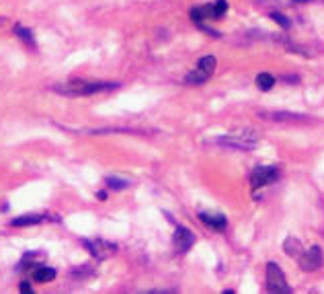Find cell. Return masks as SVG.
<instances>
[{
  "instance_id": "19",
  "label": "cell",
  "mask_w": 324,
  "mask_h": 294,
  "mask_svg": "<svg viewBox=\"0 0 324 294\" xmlns=\"http://www.w3.org/2000/svg\"><path fill=\"white\" fill-rule=\"evenodd\" d=\"M107 185L111 189H125L129 185V181L125 179H119V177H107Z\"/></svg>"
},
{
  "instance_id": "15",
  "label": "cell",
  "mask_w": 324,
  "mask_h": 294,
  "mask_svg": "<svg viewBox=\"0 0 324 294\" xmlns=\"http://www.w3.org/2000/svg\"><path fill=\"white\" fill-rule=\"evenodd\" d=\"M257 86L261 91H271L275 86V76L273 74H269V72H261L259 76H257Z\"/></svg>"
},
{
  "instance_id": "3",
  "label": "cell",
  "mask_w": 324,
  "mask_h": 294,
  "mask_svg": "<svg viewBox=\"0 0 324 294\" xmlns=\"http://www.w3.org/2000/svg\"><path fill=\"white\" fill-rule=\"evenodd\" d=\"M265 278H267V290L269 292H275V294H290L292 292V286L287 284L285 276L281 272V267H279L275 261H269L267 263Z\"/></svg>"
},
{
  "instance_id": "14",
  "label": "cell",
  "mask_w": 324,
  "mask_h": 294,
  "mask_svg": "<svg viewBox=\"0 0 324 294\" xmlns=\"http://www.w3.org/2000/svg\"><path fill=\"white\" fill-rule=\"evenodd\" d=\"M209 76H212V74H207L205 70H201V68L197 66V70H191V72L185 76V81H187L189 84H203V82L209 79Z\"/></svg>"
},
{
  "instance_id": "13",
  "label": "cell",
  "mask_w": 324,
  "mask_h": 294,
  "mask_svg": "<svg viewBox=\"0 0 324 294\" xmlns=\"http://www.w3.org/2000/svg\"><path fill=\"white\" fill-rule=\"evenodd\" d=\"M228 11V2L226 0H217L214 4H207V13H209V19H220L222 15H226Z\"/></svg>"
},
{
  "instance_id": "21",
  "label": "cell",
  "mask_w": 324,
  "mask_h": 294,
  "mask_svg": "<svg viewBox=\"0 0 324 294\" xmlns=\"http://www.w3.org/2000/svg\"><path fill=\"white\" fill-rule=\"evenodd\" d=\"M97 197H99V200H105V197H107V194H105V192H99Z\"/></svg>"
},
{
  "instance_id": "4",
  "label": "cell",
  "mask_w": 324,
  "mask_h": 294,
  "mask_svg": "<svg viewBox=\"0 0 324 294\" xmlns=\"http://www.w3.org/2000/svg\"><path fill=\"white\" fill-rule=\"evenodd\" d=\"M277 177H279L277 167H257L250 173V185L255 189L265 187V185H271L273 181H277Z\"/></svg>"
},
{
  "instance_id": "1",
  "label": "cell",
  "mask_w": 324,
  "mask_h": 294,
  "mask_svg": "<svg viewBox=\"0 0 324 294\" xmlns=\"http://www.w3.org/2000/svg\"><path fill=\"white\" fill-rule=\"evenodd\" d=\"M217 144L228 146V148H234V150H255L259 146V132L252 128H240L230 134L220 136Z\"/></svg>"
},
{
  "instance_id": "10",
  "label": "cell",
  "mask_w": 324,
  "mask_h": 294,
  "mask_svg": "<svg viewBox=\"0 0 324 294\" xmlns=\"http://www.w3.org/2000/svg\"><path fill=\"white\" fill-rule=\"evenodd\" d=\"M283 251H285V255H290V257H293L295 261L302 257V253L306 251V247L300 243L297 239H293V237H290V239H285V243H283Z\"/></svg>"
},
{
  "instance_id": "6",
  "label": "cell",
  "mask_w": 324,
  "mask_h": 294,
  "mask_svg": "<svg viewBox=\"0 0 324 294\" xmlns=\"http://www.w3.org/2000/svg\"><path fill=\"white\" fill-rule=\"evenodd\" d=\"M84 245H86V249L97 257V259H107V257H111L113 253L117 251V245L115 243H107V241H101V239H97V241H84Z\"/></svg>"
},
{
  "instance_id": "20",
  "label": "cell",
  "mask_w": 324,
  "mask_h": 294,
  "mask_svg": "<svg viewBox=\"0 0 324 294\" xmlns=\"http://www.w3.org/2000/svg\"><path fill=\"white\" fill-rule=\"evenodd\" d=\"M19 290H21V292H31L29 282H21V284H19Z\"/></svg>"
},
{
  "instance_id": "16",
  "label": "cell",
  "mask_w": 324,
  "mask_h": 294,
  "mask_svg": "<svg viewBox=\"0 0 324 294\" xmlns=\"http://www.w3.org/2000/svg\"><path fill=\"white\" fill-rule=\"evenodd\" d=\"M15 33H16V35H19L25 43H27V46L33 49L35 48V39H33V33L29 31V29H25L23 27V25H15Z\"/></svg>"
},
{
  "instance_id": "7",
  "label": "cell",
  "mask_w": 324,
  "mask_h": 294,
  "mask_svg": "<svg viewBox=\"0 0 324 294\" xmlns=\"http://www.w3.org/2000/svg\"><path fill=\"white\" fill-rule=\"evenodd\" d=\"M193 243H195V237H193V232H191L189 229H185V227L174 229V245H177L179 253H187L189 249L193 247Z\"/></svg>"
},
{
  "instance_id": "11",
  "label": "cell",
  "mask_w": 324,
  "mask_h": 294,
  "mask_svg": "<svg viewBox=\"0 0 324 294\" xmlns=\"http://www.w3.org/2000/svg\"><path fill=\"white\" fill-rule=\"evenodd\" d=\"M56 278V270L54 267H47V265H35L33 270V280L37 282H49Z\"/></svg>"
},
{
  "instance_id": "22",
  "label": "cell",
  "mask_w": 324,
  "mask_h": 294,
  "mask_svg": "<svg viewBox=\"0 0 324 294\" xmlns=\"http://www.w3.org/2000/svg\"><path fill=\"white\" fill-rule=\"evenodd\" d=\"M295 2H310V0H295Z\"/></svg>"
},
{
  "instance_id": "18",
  "label": "cell",
  "mask_w": 324,
  "mask_h": 294,
  "mask_svg": "<svg viewBox=\"0 0 324 294\" xmlns=\"http://www.w3.org/2000/svg\"><path fill=\"white\" fill-rule=\"evenodd\" d=\"M271 19H273L279 27H283V29H290L292 27V21L287 19L285 15H281V13H271Z\"/></svg>"
},
{
  "instance_id": "17",
  "label": "cell",
  "mask_w": 324,
  "mask_h": 294,
  "mask_svg": "<svg viewBox=\"0 0 324 294\" xmlns=\"http://www.w3.org/2000/svg\"><path fill=\"white\" fill-rule=\"evenodd\" d=\"M201 70H205L207 74H212L214 70H216V58L214 56H203L199 60V64H197Z\"/></svg>"
},
{
  "instance_id": "12",
  "label": "cell",
  "mask_w": 324,
  "mask_h": 294,
  "mask_svg": "<svg viewBox=\"0 0 324 294\" xmlns=\"http://www.w3.org/2000/svg\"><path fill=\"white\" fill-rule=\"evenodd\" d=\"M39 222H43V216L27 214V216H19V218H15L11 224H13V227H33V224H39Z\"/></svg>"
},
{
  "instance_id": "5",
  "label": "cell",
  "mask_w": 324,
  "mask_h": 294,
  "mask_svg": "<svg viewBox=\"0 0 324 294\" xmlns=\"http://www.w3.org/2000/svg\"><path fill=\"white\" fill-rule=\"evenodd\" d=\"M297 263L304 272H316L322 265V249L318 245H312L310 249H306L302 253V257L297 259Z\"/></svg>"
},
{
  "instance_id": "8",
  "label": "cell",
  "mask_w": 324,
  "mask_h": 294,
  "mask_svg": "<svg viewBox=\"0 0 324 294\" xmlns=\"http://www.w3.org/2000/svg\"><path fill=\"white\" fill-rule=\"evenodd\" d=\"M199 218L203 224H207V227H212L216 230H224L226 224H228V218L224 214H209V212H199Z\"/></svg>"
},
{
  "instance_id": "2",
  "label": "cell",
  "mask_w": 324,
  "mask_h": 294,
  "mask_svg": "<svg viewBox=\"0 0 324 294\" xmlns=\"http://www.w3.org/2000/svg\"><path fill=\"white\" fill-rule=\"evenodd\" d=\"M115 82H86V81H72L70 84H56L54 91L62 93V95H72V97H84V95H94V93H103L109 89H115Z\"/></svg>"
},
{
  "instance_id": "9",
  "label": "cell",
  "mask_w": 324,
  "mask_h": 294,
  "mask_svg": "<svg viewBox=\"0 0 324 294\" xmlns=\"http://www.w3.org/2000/svg\"><path fill=\"white\" fill-rule=\"evenodd\" d=\"M261 117H269L273 119V122H287V119H295V122H304V119H308L306 115H300V114H283V111H261L259 114Z\"/></svg>"
}]
</instances>
